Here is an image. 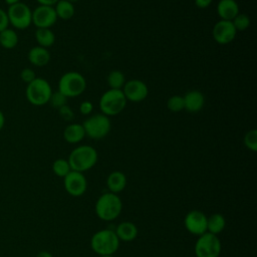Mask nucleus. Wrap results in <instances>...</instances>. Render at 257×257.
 I'll return each mask as SVG.
<instances>
[{"label":"nucleus","instance_id":"obj_3","mask_svg":"<svg viewBox=\"0 0 257 257\" xmlns=\"http://www.w3.org/2000/svg\"><path fill=\"white\" fill-rule=\"evenodd\" d=\"M122 209V202L117 194L103 193L95 203L96 216L102 221H112L116 219Z\"/></svg>","mask_w":257,"mask_h":257},{"label":"nucleus","instance_id":"obj_6","mask_svg":"<svg viewBox=\"0 0 257 257\" xmlns=\"http://www.w3.org/2000/svg\"><path fill=\"white\" fill-rule=\"evenodd\" d=\"M126 98L121 89H108L99 99V108L107 116L116 115L121 112L126 105Z\"/></svg>","mask_w":257,"mask_h":257},{"label":"nucleus","instance_id":"obj_40","mask_svg":"<svg viewBox=\"0 0 257 257\" xmlns=\"http://www.w3.org/2000/svg\"><path fill=\"white\" fill-rule=\"evenodd\" d=\"M98 257H113V255H102V256H98Z\"/></svg>","mask_w":257,"mask_h":257},{"label":"nucleus","instance_id":"obj_2","mask_svg":"<svg viewBox=\"0 0 257 257\" xmlns=\"http://www.w3.org/2000/svg\"><path fill=\"white\" fill-rule=\"evenodd\" d=\"M67 161L71 171L83 173L94 167L97 162V152L91 146H79L71 151Z\"/></svg>","mask_w":257,"mask_h":257},{"label":"nucleus","instance_id":"obj_9","mask_svg":"<svg viewBox=\"0 0 257 257\" xmlns=\"http://www.w3.org/2000/svg\"><path fill=\"white\" fill-rule=\"evenodd\" d=\"M222 245L217 235L206 232L200 236L195 244L196 257H219Z\"/></svg>","mask_w":257,"mask_h":257},{"label":"nucleus","instance_id":"obj_34","mask_svg":"<svg viewBox=\"0 0 257 257\" xmlns=\"http://www.w3.org/2000/svg\"><path fill=\"white\" fill-rule=\"evenodd\" d=\"M92 109H93V104L88 100L82 101L79 105V111L84 115L89 114L92 111Z\"/></svg>","mask_w":257,"mask_h":257},{"label":"nucleus","instance_id":"obj_36","mask_svg":"<svg viewBox=\"0 0 257 257\" xmlns=\"http://www.w3.org/2000/svg\"><path fill=\"white\" fill-rule=\"evenodd\" d=\"M39 5H44V6H54L59 0H36Z\"/></svg>","mask_w":257,"mask_h":257},{"label":"nucleus","instance_id":"obj_12","mask_svg":"<svg viewBox=\"0 0 257 257\" xmlns=\"http://www.w3.org/2000/svg\"><path fill=\"white\" fill-rule=\"evenodd\" d=\"M57 16L52 6L38 5L32 11V24L36 28H50L55 24Z\"/></svg>","mask_w":257,"mask_h":257},{"label":"nucleus","instance_id":"obj_21","mask_svg":"<svg viewBox=\"0 0 257 257\" xmlns=\"http://www.w3.org/2000/svg\"><path fill=\"white\" fill-rule=\"evenodd\" d=\"M19 37L15 29L6 28L0 32V46L4 49H13L17 46Z\"/></svg>","mask_w":257,"mask_h":257},{"label":"nucleus","instance_id":"obj_28","mask_svg":"<svg viewBox=\"0 0 257 257\" xmlns=\"http://www.w3.org/2000/svg\"><path fill=\"white\" fill-rule=\"evenodd\" d=\"M244 145L248 150H250L252 152L257 151V130L253 128V130L248 131L245 134Z\"/></svg>","mask_w":257,"mask_h":257},{"label":"nucleus","instance_id":"obj_5","mask_svg":"<svg viewBox=\"0 0 257 257\" xmlns=\"http://www.w3.org/2000/svg\"><path fill=\"white\" fill-rule=\"evenodd\" d=\"M85 78L76 71H69L62 74L58 81V91L67 98L80 95L85 90Z\"/></svg>","mask_w":257,"mask_h":257},{"label":"nucleus","instance_id":"obj_18","mask_svg":"<svg viewBox=\"0 0 257 257\" xmlns=\"http://www.w3.org/2000/svg\"><path fill=\"white\" fill-rule=\"evenodd\" d=\"M115 234L119 241H124V242H131L135 240L138 236V228L133 222L124 221L121 222L120 224L117 225L115 229Z\"/></svg>","mask_w":257,"mask_h":257},{"label":"nucleus","instance_id":"obj_30","mask_svg":"<svg viewBox=\"0 0 257 257\" xmlns=\"http://www.w3.org/2000/svg\"><path fill=\"white\" fill-rule=\"evenodd\" d=\"M66 99H67V97L64 96L62 93H60L58 90L55 91V92L52 91L48 103H50L54 108L58 109L61 106L66 104Z\"/></svg>","mask_w":257,"mask_h":257},{"label":"nucleus","instance_id":"obj_33","mask_svg":"<svg viewBox=\"0 0 257 257\" xmlns=\"http://www.w3.org/2000/svg\"><path fill=\"white\" fill-rule=\"evenodd\" d=\"M9 27L7 12L0 7V32Z\"/></svg>","mask_w":257,"mask_h":257},{"label":"nucleus","instance_id":"obj_13","mask_svg":"<svg viewBox=\"0 0 257 257\" xmlns=\"http://www.w3.org/2000/svg\"><path fill=\"white\" fill-rule=\"evenodd\" d=\"M126 100L132 102H141L146 99L149 93L147 84L140 79H131L125 81L121 88Z\"/></svg>","mask_w":257,"mask_h":257},{"label":"nucleus","instance_id":"obj_11","mask_svg":"<svg viewBox=\"0 0 257 257\" xmlns=\"http://www.w3.org/2000/svg\"><path fill=\"white\" fill-rule=\"evenodd\" d=\"M208 217L199 210L190 211L184 219V225L188 232L193 235L200 236L207 232Z\"/></svg>","mask_w":257,"mask_h":257},{"label":"nucleus","instance_id":"obj_37","mask_svg":"<svg viewBox=\"0 0 257 257\" xmlns=\"http://www.w3.org/2000/svg\"><path fill=\"white\" fill-rule=\"evenodd\" d=\"M4 124H5V115H4L3 111L0 109V132L4 127Z\"/></svg>","mask_w":257,"mask_h":257},{"label":"nucleus","instance_id":"obj_35","mask_svg":"<svg viewBox=\"0 0 257 257\" xmlns=\"http://www.w3.org/2000/svg\"><path fill=\"white\" fill-rule=\"evenodd\" d=\"M213 0H195V4L198 8H201V9H204V8H207L211 5Z\"/></svg>","mask_w":257,"mask_h":257},{"label":"nucleus","instance_id":"obj_7","mask_svg":"<svg viewBox=\"0 0 257 257\" xmlns=\"http://www.w3.org/2000/svg\"><path fill=\"white\" fill-rule=\"evenodd\" d=\"M6 12L9 25L15 29L24 30L32 24V10L27 4L21 1L8 6Z\"/></svg>","mask_w":257,"mask_h":257},{"label":"nucleus","instance_id":"obj_29","mask_svg":"<svg viewBox=\"0 0 257 257\" xmlns=\"http://www.w3.org/2000/svg\"><path fill=\"white\" fill-rule=\"evenodd\" d=\"M167 107L173 112H179L184 109V98L181 95H173L167 101Z\"/></svg>","mask_w":257,"mask_h":257},{"label":"nucleus","instance_id":"obj_10","mask_svg":"<svg viewBox=\"0 0 257 257\" xmlns=\"http://www.w3.org/2000/svg\"><path fill=\"white\" fill-rule=\"evenodd\" d=\"M63 185L65 191L72 197L82 196L87 189V181L83 173L70 171L63 178Z\"/></svg>","mask_w":257,"mask_h":257},{"label":"nucleus","instance_id":"obj_26","mask_svg":"<svg viewBox=\"0 0 257 257\" xmlns=\"http://www.w3.org/2000/svg\"><path fill=\"white\" fill-rule=\"evenodd\" d=\"M52 171L57 177L64 178L71 171V168L67 160L57 159L52 163Z\"/></svg>","mask_w":257,"mask_h":257},{"label":"nucleus","instance_id":"obj_24","mask_svg":"<svg viewBox=\"0 0 257 257\" xmlns=\"http://www.w3.org/2000/svg\"><path fill=\"white\" fill-rule=\"evenodd\" d=\"M53 7L57 18L68 20L74 15V6L67 0H59Z\"/></svg>","mask_w":257,"mask_h":257},{"label":"nucleus","instance_id":"obj_22","mask_svg":"<svg viewBox=\"0 0 257 257\" xmlns=\"http://www.w3.org/2000/svg\"><path fill=\"white\" fill-rule=\"evenodd\" d=\"M34 36L38 45L44 48L52 46L55 42V35L50 28H37Z\"/></svg>","mask_w":257,"mask_h":257},{"label":"nucleus","instance_id":"obj_38","mask_svg":"<svg viewBox=\"0 0 257 257\" xmlns=\"http://www.w3.org/2000/svg\"><path fill=\"white\" fill-rule=\"evenodd\" d=\"M36 257H53L51 253H49L48 251H40Z\"/></svg>","mask_w":257,"mask_h":257},{"label":"nucleus","instance_id":"obj_39","mask_svg":"<svg viewBox=\"0 0 257 257\" xmlns=\"http://www.w3.org/2000/svg\"><path fill=\"white\" fill-rule=\"evenodd\" d=\"M4 2H5L8 6H10V5H13V4H16V3L20 2V0H4Z\"/></svg>","mask_w":257,"mask_h":257},{"label":"nucleus","instance_id":"obj_8","mask_svg":"<svg viewBox=\"0 0 257 257\" xmlns=\"http://www.w3.org/2000/svg\"><path fill=\"white\" fill-rule=\"evenodd\" d=\"M82 126L85 132V136L90 139L99 140L107 136L110 131L111 123L107 115L103 113H97L89 116L84 120Z\"/></svg>","mask_w":257,"mask_h":257},{"label":"nucleus","instance_id":"obj_17","mask_svg":"<svg viewBox=\"0 0 257 257\" xmlns=\"http://www.w3.org/2000/svg\"><path fill=\"white\" fill-rule=\"evenodd\" d=\"M27 58L32 65L41 67L46 65L50 61V53L47 48L37 45L29 49L27 53Z\"/></svg>","mask_w":257,"mask_h":257},{"label":"nucleus","instance_id":"obj_27","mask_svg":"<svg viewBox=\"0 0 257 257\" xmlns=\"http://www.w3.org/2000/svg\"><path fill=\"white\" fill-rule=\"evenodd\" d=\"M236 31H244L250 25V17L245 13H238L232 20Z\"/></svg>","mask_w":257,"mask_h":257},{"label":"nucleus","instance_id":"obj_1","mask_svg":"<svg viewBox=\"0 0 257 257\" xmlns=\"http://www.w3.org/2000/svg\"><path fill=\"white\" fill-rule=\"evenodd\" d=\"M119 242L113 230L102 229L91 236L90 247L98 256L113 255L119 247Z\"/></svg>","mask_w":257,"mask_h":257},{"label":"nucleus","instance_id":"obj_41","mask_svg":"<svg viewBox=\"0 0 257 257\" xmlns=\"http://www.w3.org/2000/svg\"><path fill=\"white\" fill-rule=\"evenodd\" d=\"M67 1H69V2L73 3V2H76V1H78V0H67Z\"/></svg>","mask_w":257,"mask_h":257},{"label":"nucleus","instance_id":"obj_19","mask_svg":"<svg viewBox=\"0 0 257 257\" xmlns=\"http://www.w3.org/2000/svg\"><path fill=\"white\" fill-rule=\"evenodd\" d=\"M106 185L110 193L118 194L126 186V177L120 171H114L110 173L106 179Z\"/></svg>","mask_w":257,"mask_h":257},{"label":"nucleus","instance_id":"obj_15","mask_svg":"<svg viewBox=\"0 0 257 257\" xmlns=\"http://www.w3.org/2000/svg\"><path fill=\"white\" fill-rule=\"evenodd\" d=\"M184 98V109L190 112H197L201 110L205 103V97L203 93L199 90L188 91Z\"/></svg>","mask_w":257,"mask_h":257},{"label":"nucleus","instance_id":"obj_32","mask_svg":"<svg viewBox=\"0 0 257 257\" xmlns=\"http://www.w3.org/2000/svg\"><path fill=\"white\" fill-rule=\"evenodd\" d=\"M58 113H59V115L62 118L66 119V120H70L73 117V112H72V110L70 109V107L67 104H65V105L61 106L60 108H58Z\"/></svg>","mask_w":257,"mask_h":257},{"label":"nucleus","instance_id":"obj_14","mask_svg":"<svg viewBox=\"0 0 257 257\" xmlns=\"http://www.w3.org/2000/svg\"><path fill=\"white\" fill-rule=\"evenodd\" d=\"M236 29L232 21L219 20L213 27L212 34L214 40L219 44H228L232 42L236 36Z\"/></svg>","mask_w":257,"mask_h":257},{"label":"nucleus","instance_id":"obj_25","mask_svg":"<svg viewBox=\"0 0 257 257\" xmlns=\"http://www.w3.org/2000/svg\"><path fill=\"white\" fill-rule=\"evenodd\" d=\"M125 83L124 75L119 70H112L107 75V84L110 89H121Z\"/></svg>","mask_w":257,"mask_h":257},{"label":"nucleus","instance_id":"obj_23","mask_svg":"<svg viewBox=\"0 0 257 257\" xmlns=\"http://www.w3.org/2000/svg\"><path fill=\"white\" fill-rule=\"evenodd\" d=\"M226 226L225 217L222 214L215 213L207 219V232L217 235L220 234Z\"/></svg>","mask_w":257,"mask_h":257},{"label":"nucleus","instance_id":"obj_4","mask_svg":"<svg viewBox=\"0 0 257 257\" xmlns=\"http://www.w3.org/2000/svg\"><path fill=\"white\" fill-rule=\"evenodd\" d=\"M52 88L49 82L41 77H36L27 84L25 96L29 103L35 106H41L49 102Z\"/></svg>","mask_w":257,"mask_h":257},{"label":"nucleus","instance_id":"obj_31","mask_svg":"<svg viewBox=\"0 0 257 257\" xmlns=\"http://www.w3.org/2000/svg\"><path fill=\"white\" fill-rule=\"evenodd\" d=\"M36 74H35V71L31 68H28V67H25L23 68L21 71H20V78L23 82L25 83H30L32 80H34L36 78Z\"/></svg>","mask_w":257,"mask_h":257},{"label":"nucleus","instance_id":"obj_20","mask_svg":"<svg viewBox=\"0 0 257 257\" xmlns=\"http://www.w3.org/2000/svg\"><path fill=\"white\" fill-rule=\"evenodd\" d=\"M85 137V132L82 124L71 123L63 131V138L69 144H77Z\"/></svg>","mask_w":257,"mask_h":257},{"label":"nucleus","instance_id":"obj_16","mask_svg":"<svg viewBox=\"0 0 257 257\" xmlns=\"http://www.w3.org/2000/svg\"><path fill=\"white\" fill-rule=\"evenodd\" d=\"M239 12V5L235 0H220L217 4V13L221 20L232 21Z\"/></svg>","mask_w":257,"mask_h":257}]
</instances>
